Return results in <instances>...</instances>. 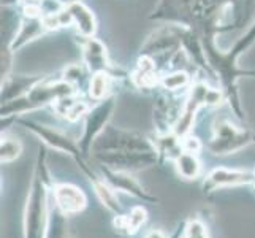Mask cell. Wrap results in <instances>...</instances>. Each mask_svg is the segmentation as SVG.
<instances>
[{"label":"cell","mask_w":255,"mask_h":238,"mask_svg":"<svg viewBox=\"0 0 255 238\" xmlns=\"http://www.w3.org/2000/svg\"><path fill=\"white\" fill-rule=\"evenodd\" d=\"M94 159L100 165L107 167L111 170L119 172H139L147 167H152L160 161V156L157 151L151 153H131V151H121V153H92Z\"/></svg>","instance_id":"8"},{"label":"cell","mask_w":255,"mask_h":238,"mask_svg":"<svg viewBox=\"0 0 255 238\" xmlns=\"http://www.w3.org/2000/svg\"><path fill=\"white\" fill-rule=\"evenodd\" d=\"M46 30L48 29L45 22H43V17H37V19H33V17H24V21L19 24V29L14 33L11 43L5 46L10 48L11 52H14L19 48H22L24 45H27L29 41L41 37Z\"/></svg>","instance_id":"15"},{"label":"cell","mask_w":255,"mask_h":238,"mask_svg":"<svg viewBox=\"0 0 255 238\" xmlns=\"http://www.w3.org/2000/svg\"><path fill=\"white\" fill-rule=\"evenodd\" d=\"M254 170H241V169H227V167H216L211 170L203 180L201 189L203 194H211L222 188H235V186H248L254 181Z\"/></svg>","instance_id":"9"},{"label":"cell","mask_w":255,"mask_h":238,"mask_svg":"<svg viewBox=\"0 0 255 238\" xmlns=\"http://www.w3.org/2000/svg\"><path fill=\"white\" fill-rule=\"evenodd\" d=\"M65 6H68V5H72V3H75V2H80V0H60Z\"/></svg>","instance_id":"32"},{"label":"cell","mask_w":255,"mask_h":238,"mask_svg":"<svg viewBox=\"0 0 255 238\" xmlns=\"http://www.w3.org/2000/svg\"><path fill=\"white\" fill-rule=\"evenodd\" d=\"M213 138L206 148L214 156H228L241 151L243 148L254 143V134L251 130L233 124L228 118H221L214 122Z\"/></svg>","instance_id":"6"},{"label":"cell","mask_w":255,"mask_h":238,"mask_svg":"<svg viewBox=\"0 0 255 238\" xmlns=\"http://www.w3.org/2000/svg\"><path fill=\"white\" fill-rule=\"evenodd\" d=\"M186 223H187V219H184V221L174 229V232L170 235L171 238H182V235H184V229H186Z\"/></svg>","instance_id":"30"},{"label":"cell","mask_w":255,"mask_h":238,"mask_svg":"<svg viewBox=\"0 0 255 238\" xmlns=\"http://www.w3.org/2000/svg\"><path fill=\"white\" fill-rule=\"evenodd\" d=\"M182 238H211L206 224L198 218H189Z\"/></svg>","instance_id":"26"},{"label":"cell","mask_w":255,"mask_h":238,"mask_svg":"<svg viewBox=\"0 0 255 238\" xmlns=\"http://www.w3.org/2000/svg\"><path fill=\"white\" fill-rule=\"evenodd\" d=\"M91 108L87 107V103L86 102H83V100H78L73 107H72V110L68 111V114H67V121H70V122H76V121H80L83 116H86L87 114V111H89Z\"/></svg>","instance_id":"27"},{"label":"cell","mask_w":255,"mask_h":238,"mask_svg":"<svg viewBox=\"0 0 255 238\" xmlns=\"http://www.w3.org/2000/svg\"><path fill=\"white\" fill-rule=\"evenodd\" d=\"M114 108H116V95H110L107 99L97 102L95 107L87 111L84 116V130L78 143H80V148L86 157L92 153L95 140L110 126Z\"/></svg>","instance_id":"7"},{"label":"cell","mask_w":255,"mask_h":238,"mask_svg":"<svg viewBox=\"0 0 255 238\" xmlns=\"http://www.w3.org/2000/svg\"><path fill=\"white\" fill-rule=\"evenodd\" d=\"M51 197L56 207L67 216L78 215L87 208V196L81 188L75 184L56 183L51 191Z\"/></svg>","instance_id":"12"},{"label":"cell","mask_w":255,"mask_h":238,"mask_svg":"<svg viewBox=\"0 0 255 238\" xmlns=\"http://www.w3.org/2000/svg\"><path fill=\"white\" fill-rule=\"evenodd\" d=\"M81 49H83V64L89 68V72H108L113 75V65L110 64L107 46L99 38L94 37H81Z\"/></svg>","instance_id":"13"},{"label":"cell","mask_w":255,"mask_h":238,"mask_svg":"<svg viewBox=\"0 0 255 238\" xmlns=\"http://www.w3.org/2000/svg\"><path fill=\"white\" fill-rule=\"evenodd\" d=\"M181 145H182L184 151L193 153V154H198L201 151V148H203V145H201V142H200V138L193 137L192 134H189L184 138H181Z\"/></svg>","instance_id":"28"},{"label":"cell","mask_w":255,"mask_h":238,"mask_svg":"<svg viewBox=\"0 0 255 238\" xmlns=\"http://www.w3.org/2000/svg\"><path fill=\"white\" fill-rule=\"evenodd\" d=\"M76 92H78L76 87L73 84L67 83L62 78H57V79L43 78L41 81L38 84H35L25 95L17 97V99L11 102L2 103L0 114H2V119L16 116V114H24L33 110H38L48 103H54L60 97L73 95Z\"/></svg>","instance_id":"2"},{"label":"cell","mask_w":255,"mask_h":238,"mask_svg":"<svg viewBox=\"0 0 255 238\" xmlns=\"http://www.w3.org/2000/svg\"><path fill=\"white\" fill-rule=\"evenodd\" d=\"M254 2V0H244V8H246V10H248V8H249V5Z\"/></svg>","instance_id":"33"},{"label":"cell","mask_w":255,"mask_h":238,"mask_svg":"<svg viewBox=\"0 0 255 238\" xmlns=\"http://www.w3.org/2000/svg\"><path fill=\"white\" fill-rule=\"evenodd\" d=\"M21 126H24L27 130H30L33 135H37L43 143L51 146L52 149H56V151H60V153H65L68 156H72L75 159V162L81 167V170L84 172V175L87 176V180H94L97 175L89 165H87V161H86V156L83 154L81 148H80V143L73 142L72 138L67 137L62 132H59L56 129H51L48 126H43V124H38V122H33V121H29V119H17Z\"/></svg>","instance_id":"5"},{"label":"cell","mask_w":255,"mask_h":238,"mask_svg":"<svg viewBox=\"0 0 255 238\" xmlns=\"http://www.w3.org/2000/svg\"><path fill=\"white\" fill-rule=\"evenodd\" d=\"M147 221V211L144 207L136 205L131 208L128 213L114 216L113 219V227L116 231L126 237H131L135 235L139 229H141Z\"/></svg>","instance_id":"16"},{"label":"cell","mask_w":255,"mask_h":238,"mask_svg":"<svg viewBox=\"0 0 255 238\" xmlns=\"http://www.w3.org/2000/svg\"><path fill=\"white\" fill-rule=\"evenodd\" d=\"M174 167L181 178L187 180V181L197 180L201 175V162H200L198 156L193 153L182 151L174 159Z\"/></svg>","instance_id":"20"},{"label":"cell","mask_w":255,"mask_h":238,"mask_svg":"<svg viewBox=\"0 0 255 238\" xmlns=\"http://www.w3.org/2000/svg\"><path fill=\"white\" fill-rule=\"evenodd\" d=\"M111 79L113 75L108 72H99L92 75L89 81V97L92 100L100 102L111 95Z\"/></svg>","instance_id":"22"},{"label":"cell","mask_w":255,"mask_h":238,"mask_svg":"<svg viewBox=\"0 0 255 238\" xmlns=\"http://www.w3.org/2000/svg\"><path fill=\"white\" fill-rule=\"evenodd\" d=\"M160 86L165 91L174 92V91H181L184 87H189L190 84V75L186 70H174L171 73H166L160 79Z\"/></svg>","instance_id":"24"},{"label":"cell","mask_w":255,"mask_h":238,"mask_svg":"<svg viewBox=\"0 0 255 238\" xmlns=\"http://www.w3.org/2000/svg\"><path fill=\"white\" fill-rule=\"evenodd\" d=\"M224 102H227V95L222 89L209 87L203 81L193 83L189 89V95H187L186 102H184L182 113H181L178 122H176L173 132L179 138H184L192 132L193 122H195L197 113L200 111V108L219 107V105H222Z\"/></svg>","instance_id":"3"},{"label":"cell","mask_w":255,"mask_h":238,"mask_svg":"<svg viewBox=\"0 0 255 238\" xmlns=\"http://www.w3.org/2000/svg\"><path fill=\"white\" fill-rule=\"evenodd\" d=\"M43 76H25V75H10L2 81V103L11 102L17 97L27 94L35 84H38Z\"/></svg>","instance_id":"14"},{"label":"cell","mask_w":255,"mask_h":238,"mask_svg":"<svg viewBox=\"0 0 255 238\" xmlns=\"http://www.w3.org/2000/svg\"><path fill=\"white\" fill-rule=\"evenodd\" d=\"M87 72H89V68H87L86 65H81V64H73V65H68L62 75L60 76L62 79H65L67 83L73 84L76 89H80V87L84 86V81L87 78Z\"/></svg>","instance_id":"25"},{"label":"cell","mask_w":255,"mask_h":238,"mask_svg":"<svg viewBox=\"0 0 255 238\" xmlns=\"http://www.w3.org/2000/svg\"><path fill=\"white\" fill-rule=\"evenodd\" d=\"M67 10L70 16H72V21L78 30V35L80 37H94L97 30V21L91 8H87L83 2H75L68 5Z\"/></svg>","instance_id":"18"},{"label":"cell","mask_w":255,"mask_h":238,"mask_svg":"<svg viewBox=\"0 0 255 238\" xmlns=\"http://www.w3.org/2000/svg\"><path fill=\"white\" fill-rule=\"evenodd\" d=\"M45 238H68L67 215L62 213V211L56 207V204L52 202V197H51V205H49V221H48Z\"/></svg>","instance_id":"21"},{"label":"cell","mask_w":255,"mask_h":238,"mask_svg":"<svg viewBox=\"0 0 255 238\" xmlns=\"http://www.w3.org/2000/svg\"><path fill=\"white\" fill-rule=\"evenodd\" d=\"M144 238H171V237H168L163 231H160V229H152V231H149L144 235Z\"/></svg>","instance_id":"29"},{"label":"cell","mask_w":255,"mask_h":238,"mask_svg":"<svg viewBox=\"0 0 255 238\" xmlns=\"http://www.w3.org/2000/svg\"><path fill=\"white\" fill-rule=\"evenodd\" d=\"M17 2H21V0H2V3L5 6H10V5H16Z\"/></svg>","instance_id":"31"},{"label":"cell","mask_w":255,"mask_h":238,"mask_svg":"<svg viewBox=\"0 0 255 238\" xmlns=\"http://www.w3.org/2000/svg\"><path fill=\"white\" fill-rule=\"evenodd\" d=\"M182 24L163 25L157 29L147 37L146 43L141 48V56H155L163 54V52H174L182 46L181 35H182Z\"/></svg>","instance_id":"11"},{"label":"cell","mask_w":255,"mask_h":238,"mask_svg":"<svg viewBox=\"0 0 255 238\" xmlns=\"http://www.w3.org/2000/svg\"><path fill=\"white\" fill-rule=\"evenodd\" d=\"M92 184V188L95 191V196L99 197L100 200V204L107 208L108 211H111V213L114 216H119V215H124V208H122L121 205V202L118 199V194L116 191H114L110 184L105 181L102 176L99 175L97 178H94L91 181Z\"/></svg>","instance_id":"19"},{"label":"cell","mask_w":255,"mask_h":238,"mask_svg":"<svg viewBox=\"0 0 255 238\" xmlns=\"http://www.w3.org/2000/svg\"><path fill=\"white\" fill-rule=\"evenodd\" d=\"M254 173H255V170H254ZM252 186H254V189H255V176H254V181H252Z\"/></svg>","instance_id":"34"},{"label":"cell","mask_w":255,"mask_h":238,"mask_svg":"<svg viewBox=\"0 0 255 238\" xmlns=\"http://www.w3.org/2000/svg\"><path fill=\"white\" fill-rule=\"evenodd\" d=\"M254 143H255V134H254Z\"/></svg>","instance_id":"35"},{"label":"cell","mask_w":255,"mask_h":238,"mask_svg":"<svg viewBox=\"0 0 255 238\" xmlns=\"http://www.w3.org/2000/svg\"><path fill=\"white\" fill-rule=\"evenodd\" d=\"M159 73H157L155 62L151 56H139L135 72L131 73V83L138 89H152L160 83Z\"/></svg>","instance_id":"17"},{"label":"cell","mask_w":255,"mask_h":238,"mask_svg":"<svg viewBox=\"0 0 255 238\" xmlns=\"http://www.w3.org/2000/svg\"><path fill=\"white\" fill-rule=\"evenodd\" d=\"M46 167V153L40 148L24 210V238H45L49 221L51 189L54 188Z\"/></svg>","instance_id":"1"},{"label":"cell","mask_w":255,"mask_h":238,"mask_svg":"<svg viewBox=\"0 0 255 238\" xmlns=\"http://www.w3.org/2000/svg\"><path fill=\"white\" fill-rule=\"evenodd\" d=\"M22 153V143L21 140L6 134V132H2V143H0V161L2 164H10L13 161H16L17 157Z\"/></svg>","instance_id":"23"},{"label":"cell","mask_w":255,"mask_h":238,"mask_svg":"<svg viewBox=\"0 0 255 238\" xmlns=\"http://www.w3.org/2000/svg\"><path fill=\"white\" fill-rule=\"evenodd\" d=\"M151 153L157 151L154 142L146 135L135 130H126L121 127L108 126L92 146V153Z\"/></svg>","instance_id":"4"},{"label":"cell","mask_w":255,"mask_h":238,"mask_svg":"<svg viewBox=\"0 0 255 238\" xmlns=\"http://www.w3.org/2000/svg\"><path fill=\"white\" fill-rule=\"evenodd\" d=\"M102 178L107 181L110 186L116 192H124L127 196H131L141 202H149V204H157L159 199L152 196L151 192H147L136 178L131 176L128 172H119V170H111L107 167L100 165V173Z\"/></svg>","instance_id":"10"}]
</instances>
